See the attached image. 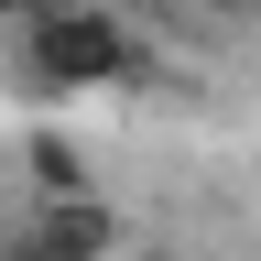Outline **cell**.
I'll return each mask as SVG.
<instances>
[{
    "label": "cell",
    "instance_id": "5",
    "mask_svg": "<svg viewBox=\"0 0 261 261\" xmlns=\"http://www.w3.org/2000/svg\"><path fill=\"white\" fill-rule=\"evenodd\" d=\"M196 11H228V22H240V11H261V0H196Z\"/></svg>",
    "mask_w": 261,
    "mask_h": 261
},
{
    "label": "cell",
    "instance_id": "3",
    "mask_svg": "<svg viewBox=\"0 0 261 261\" xmlns=\"http://www.w3.org/2000/svg\"><path fill=\"white\" fill-rule=\"evenodd\" d=\"M33 196H44V207L87 196V163H76V142H65V130H33Z\"/></svg>",
    "mask_w": 261,
    "mask_h": 261
},
{
    "label": "cell",
    "instance_id": "2",
    "mask_svg": "<svg viewBox=\"0 0 261 261\" xmlns=\"http://www.w3.org/2000/svg\"><path fill=\"white\" fill-rule=\"evenodd\" d=\"M22 250H120V218L98 207V196H65V207H33V228H22Z\"/></svg>",
    "mask_w": 261,
    "mask_h": 261
},
{
    "label": "cell",
    "instance_id": "4",
    "mask_svg": "<svg viewBox=\"0 0 261 261\" xmlns=\"http://www.w3.org/2000/svg\"><path fill=\"white\" fill-rule=\"evenodd\" d=\"M11 261H76V250H22L11 240ZM87 261H130V250H87Z\"/></svg>",
    "mask_w": 261,
    "mask_h": 261
},
{
    "label": "cell",
    "instance_id": "1",
    "mask_svg": "<svg viewBox=\"0 0 261 261\" xmlns=\"http://www.w3.org/2000/svg\"><path fill=\"white\" fill-rule=\"evenodd\" d=\"M142 65H152L142 33L109 0H55V11L22 22V87L33 98H98V87H130Z\"/></svg>",
    "mask_w": 261,
    "mask_h": 261
},
{
    "label": "cell",
    "instance_id": "6",
    "mask_svg": "<svg viewBox=\"0 0 261 261\" xmlns=\"http://www.w3.org/2000/svg\"><path fill=\"white\" fill-rule=\"evenodd\" d=\"M0 11H11V22H33V11H55V0H0Z\"/></svg>",
    "mask_w": 261,
    "mask_h": 261
}]
</instances>
